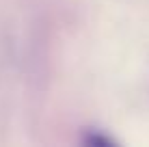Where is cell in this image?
Instances as JSON below:
<instances>
[{
    "label": "cell",
    "mask_w": 149,
    "mask_h": 147,
    "mask_svg": "<svg viewBox=\"0 0 149 147\" xmlns=\"http://www.w3.org/2000/svg\"><path fill=\"white\" fill-rule=\"evenodd\" d=\"M84 139V143H89V145H95V147H100V145H115V139H110V136H106V134H100V132H89V134H84L82 136Z\"/></svg>",
    "instance_id": "cell-1"
}]
</instances>
